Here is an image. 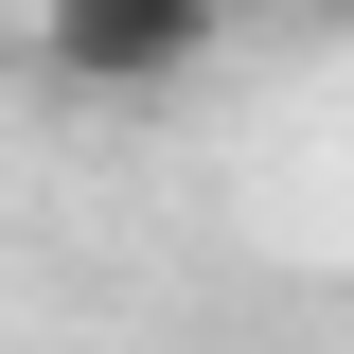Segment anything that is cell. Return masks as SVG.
<instances>
[{
    "instance_id": "cell-1",
    "label": "cell",
    "mask_w": 354,
    "mask_h": 354,
    "mask_svg": "<svg viewBox=\"0 0 354 354\" xmlns=\"http://www.w3.org/2000/svg\"><path fill=\"white\" fill-rule=\"evenodd\" d=\"M230 36V0H36V71L88 88V106H160V88H195Z\"/></svg>"
}]
</instances>
